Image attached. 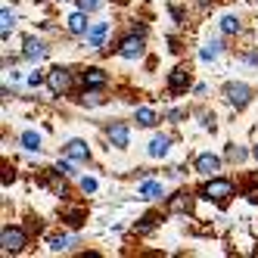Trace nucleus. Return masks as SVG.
I'll return each instance as SVG.
<instances>
[{"instance_id": "f257e3e1", "label": "nucleus", "mask_w": 258, "mask_h": 258, "mask_svg": "<svg viewBox=\"0 0 258 258\" xmlns=\"http://www.w3.org/2000/svg\"><path fill=\"white\" fill-rule=\"evenodd\" d=\"M199 196H206L209 202H227L230 196H233V183L230 180H224V177H212L206 187H202V193Z\"/></svg>"}, {"instance_id": "f03ea898", "label": "nucleus", "mask_w": 258, "mask_h": 258, "mask_svg": "<svg viewBox=\"0 0 258 258\" xmlns=\"http://www.w3.org/2000/svg\"><path fill=\"white\" fill-rule=\"evenodd\" d=\"M224 97H227V103L230 106H236V109H243V106H249V100H252V90L246 87V84H227L224 87Z\"/></svg>"}, {"instance_id": "7ed1b4c3", "label": "nucleus", "mask_w": 258, "mask_h": 258, "mask_svg": "<svg viewBox=\"0 0 258 258\" xmlns=\"http://www.w3.org/2000/svg\"><path fill=\"white\" fill-rule=\"evenodd\" d=\"M0 243H4V252H22L25 249V233L19 227H4Z\"/></svg>"}, {"instance_id": "20e7f679", "label": "nucleus", "mask_w": 258, "mask_h": 258, "mask_svg": "<svg viewBox=\"0 0 258 258\" xmlns=\"http://www.w3.org/2000/svg\"><path fill=\"white\" fill-rule=\"evenodd\" d=\"M47 84H50V90L53 94H69V87H72V75L66 69H50V75H47Z\"/></svg>"}, {"instance_id": "39448f33", "label": "nucleus", "mask_w": 258, "mask_h": 258, "mask_svg": "<svg viewBox=\"0 0 258 258\" xmlns=\"http://www.w3.org/2000/svg\"><path fill=\"white\" fill-rule=\"evenodd\" d=\"M140 53H143V31L140 34H131V38H124L121 47H118V56H124V59H137Z\"/></svg>"}, {"instance_id": "423d86ee", "label": "nucleus", "mask_w": 258, "mask_h": 258, "mask_svg": "<svg viewBox=\"0 0 258 258\" xmlns=\"http://www.w3.org/2000/svg\"><path fill=\"white\" fill-rule=\"evenodd\" d=\"M106 137H109V143H112L115 150H124V146H127V127L121 121H112L106 127Z\"/></svg>"}, {"instance_id": "0eeeda50", "label": "nucleus", "mask_w": 258, "mask_h": 258, "mask_svg": "<svg viewBox=\"0 0 258 258\" xmlns=\"http://www.w3.org/2000/svg\"><path fill=\"white\" fill-rule=\"evenodd\" d=\"M218 168H221V159L212 156V153H202V156L196 159V171H199V174H206V177H215Z\"/></svg>"}, {"instance_id": "6e6552de", "label": "nucleus", "mask_w": 258, "mask_h": 258, "mask_svg": "<svg viewBox=\"0 0 258 258\" xmlns=\"http://www.w3.org/2000/svg\"><path fill=\"white\" fill-rule=\"evenodd\" d=\"M187 87H190V72L187 69H174L168 75V90L171 94H180V90H187Z\"/></svg>"}, {"instance_id": "1a4fd4ad", "label": "nucleus", "mask_w": 258, "mask_h": 258, "mask_svg": "<svg viewBox=\"0 0 258 258\" xmlns=\"http://www.w3.org/2000/svg\"><path fill=\"white\" fill-rule=\"evenodd\" d=\"M66 156L75 159V162H87V159H90V150H87L84 140H69V143H66Z\"/></svg>"}, {"instance_id": "9d476101", "label": "nucleus", "mask_w": 258, "mask_h": 258, "mask_svg": "<svg viewBox=\"0 0 258 258\" xmlns=\"http://www.w3.org/2000/svg\"><path fill=\"white\" fill-rule=\"evenodd\" d=\"M25 59H31V62H38V59H44L47 56V47L38 41V38H25Z\"/></svg>"}, {"instance_id": "9b49d317", "label": "nucleus", "mask_w": 258, "mask_h": 258, "mask_svg": "<svg viewBox=\"0 0 258 258\" xmlns=\"http://www.w3.org/2000/svg\"><path fill=\"white\" fill-rule=\"evenodd\" d=\"M106 34H109V25H106V22H97L94 28L87 31V47H103Z\"/></svg>"}, {"instance_id": "f8f14e48", "label": "nucleus", "mask_w": 258, "mask_h": 258, "mask_svg": "<svg viewBox=\"0 0 258 258\" xmlns=\"http://www.w3.org/2000/svg\"><path fill=\"white\" fill-rule=\"evenodd\" d=\"M66 22H69V31H72V34H84V31H87V13L78 10V13H72Z\"/></svg>"}, {"instance_id": "ddd939ff", "label": "nucleus", "mask_w": 258, "mask_h": 258, "mask_svg": "<svg viewBox=\"0 0 258 258\" xmlns=\"http://www.w3.org/2000/svg\"><path fill=\"white\" fill-rule=\"evenodd\" d=\"M75 246V236H69V233H56V236H50V249L53 252H66Z\"/></svg>"}, {"instance_id": "4468645a", "label": "nucleus", "mask_w": 258, "mask_h": 258, "mask_svg": "<svg viewBox=\"0 0 258 258\" xmlns=\"http://www.w3.org/2000/svg\"><path fill=\"white\" fill-rule=\"evenodd\" d=\"M168 209H171V212H190V209H193V196H190V193H177V196L168 202Z\"/></svg>"}, {"instance_id": "2eb2a0df", "label": "nucleus", "mask_w": 258, "mask_h": 258, "mask_svg": "<svg viewBox=\"0 0 258 258\" xmlns=\"http://www.w3.org/2000/svg\"><path fill=\"white\" fill-rule=\"evenodd\" d=\"M168 146H171V140H168V137H162V134H159V137H153V143H150V156H153V159H162L165 153H168Z\"/></svg>"}, {"instance_id": "dca6fc26", "label": "nucleus", "mask_w": 258, "mask_h": 258, "mask_svg": "<svg viewBox=\"0 0 258 258\" xmlns=\"http://www.w3.org/2000/svg\"><path fill=\"white\" fill-rule=\"evenodd\" d=\"M109 78H106V72L103 69H87L84 72V84H90V87H103Z\"/></svg>"}, {"instance_id": "f3484780", "label": "nucleus", "mask_w": 258, "mask_h": 258, "mask_svg": "<svg viewBox=\"0 0 258 258\" xmlns=\"http://www.w3.org/2000/svg\"><path fill=\"white\" fill-rule=\"evenodd\" d=\"M22 146H25V150H31V153H38L41 150V134L38 131H25L22 134Z\"/></svg>"}, {"instance_id": "a211bd4d", "label": "nucleus", "mask_w": 258, "mask_h": 258, "mask_svg": "<svg viewBox=\"0 0 258 258\" xmlns=\"http://www.w3.org/2000/svg\"><path fill=\"white\" fill-rule=\"evenodd\" d=\"M140 193L146 196V199H162L165 193H162V183H156V180H146L143 187H140Z\"/></svg>"}, {"instance_id": "6ab92c4d", "label": "nucleus", "mask_w": 258, "mask_h": 258, "mask_svg": "<svg viewBox=\"0 0 258 258\" xmlns=\"http://www.w3.org/2000/svg\"><path fill=\"white\" fill-rule=\"evenodd\" d=\"M137 124L153 127L156 124V112H153V109H137Z\"/></svg>"}, {"instance_id": "aec40b11", "label": "nucleus", "mask_w": 258, "mask_h": 258, "mask_svg": "<svg viewBox=\"0 0 258 258\" xmlns=\"http://www.w3.org/2000/svg\"><path fill=\"white\" fill-rule=\"evenodd\" d=\"M221 31H224V34H236L239 31V19H236V16H224V19H221Z\"/></svg>"}, {"instance_id": "412c9836", "label": "nucleus", "mask_w": 258, "mask_h": 258, "mask_svg": "<svg viewBox=\"0 0 258 258\" xmlns=\"http://www.w3.org/2000/svg\"><path fill=\"white\" fill-rule=\"evenodd\" d=\"M199 56H202V59H206V62H212V59H218V56H221V44L215 41V44H209V47H202V53H199Z\"/></svg>"}, {"instance_id": "4be33fe9", "label": "nucleus", "mask_w": 258, "mask_h": 258, "mask_svg": "<svg viewBox=\"0 0 258 258\" xmlns=\"http://www.w3.org/2000/svg\"><path fill=\"white\" fill-rule=\"evenodd\" d=\"M0 19H4V38H7V34H10V28L16 25V16H13L10 10H4V13H0Z\"/></svg>"}, {"instance_id": "5701e85b", "label": "nucleus", "mask_w": 258, "mask_h": 258, "mask_svg": "<svg viewBox=\"0 0 258 258\" xmlns=\"http://www.w3.org/2000/svg\"><path fill=\"white\" fill-rule=\"evenodd\" d=\"M84 103L97 106V103H103V94H100V90H84Z\"/></svg>"}, {"instance_id": "b1692460", "label": "nucleus", "mask_w": 258, "mask_h": 258, "mask_svg": "<svg viewBox=\"0 0 258 258\" xmlns=\"http://www.w3.org/2000/svg\"><path fill=\"white\" fill-rule=\"evenodd\" d=\"M56 174H75V168H72L69 159H59V162H56Z\"/></svg>"}, {"instance_id": "393cba45", "label": "nucleus", "mask_w": 258, "mask_h": 258, "mask_svg": "<svg viewBox=\"0 0 258 258\" xmlns=\"http://www.w3.org/2000/svg\"><path fill=\"white\" fill-rule=\"evenodd\" d=\"M227 159H230V162L246 159V150H239V146H230V150H227Z\"/></svg>"}, {"instance_id": "a878e982", "label": "nucleus", "mask_w": 258, "mask_h": 258, "mask_svg": "<svg viewBox=\"0 0 258 258\" xmlns=\"http://www.w3.org/2000/svg\"><path fill=\"white\" fill-rule=\"evenodd\" d=\"M100 7V0H78V10H84V13H94Z\"/></svg>"}, {"instance_id": "bb28decb", "label": "nucleus", "mask_w": 258, "mask_h": 258, "mask_svg": "<svg viewBox=\"0 0 258 258\" xmlns=\"http://www.w3.org/2000/svg\"><path fill=\"white\" fill-rule=\"evenodd\" d=\"M81 190H84V193H94V190H97V180H94V177H84V180H81Z\"/></svg>"}, {"instance_id": "cd10ccee", "label": "nucleus", "mask_w": 258, "mask_h": 258, "mask_svg": "<svg viewBox=\"0 0 258 258\" xmlns=\"http://www.w3.org/2000/svg\"><path fill=\"white\" fill-rule=\"evenodd\" d=\"M81 218H84V215H81L78 209H72V212H69V224H72V227H78V224H81Z\"/></svg>"}, {"instance_id": "c85d7f7f", "label": "nucleus", "mask_w": 258, "mask_h": 258, "mask_svg": "<svg viewBox=\"0 0 258 258\" xmlns=\"http://www.w3.org/2000/svg\"><path fill=\"white\" fill-rule=\"evenodd\" d=\"M153 227H156V215H146V218H143V224H140L137 230H153Z\"/></svg>"}, {"instance_id": "c756f323", "label": "nucleus", "mask_w": 258, "mask_h": 258, "mask_svg": "<svg viewBox=\"0 0 258 258\" xmlns=\"http://www.w3.org/2000/svg\"><path fill=\"white\" fill-rule=\"evenodd\" d=\"M41 81H44V75H41V72H34V75H31V78H28V84H31V87H38V84H41Z\"/></svg>"}, {"instance_id": "7c9ffc66", "label": "nucleus", "mask_w": 258, "mask_h": 258, "mask_svg": "<svg viewBox=\"0 0 258 258\" xmlns=\"http://www.w3.org/2000/svg\"><path fill=\"white\" fill-rule=\"evenodd\" d=\"M246 59H249L252 66H258V50H255V53H249V56H246Z\"/></svg>"}, {"instance_id": "2f4dec72", "label": "nucleus", "mask_w": 258, "mask_h": 258, "mask_svg": "<svg viewBox=\"0 0 258 258\" xmlns=\"http://www.w3.org/2000/svg\"><path fill=\"white\" fill-rule=\"evenodd\" d=\"M252 153H255V159H258V146H255V150H252Z\"/></svg>"}]
</instances>
